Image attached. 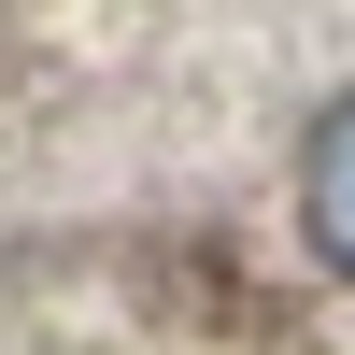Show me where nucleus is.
Instances as JSON below:
<instances>
[{"instance_id":"f257e3e1","label":"nucleus","mask_w":355,"mask_h":355,"mask_svg":"<svg viewBox=\"0 0 355 355\" xmlns=\"http://www.w3.org/2000/svg\"><path fill=\"white\" fill-rule=\"evenodd\" d=\"M313 242H327L341 270H355V114H341L327 142H313Z\"/></svg>"}]
</instances>
